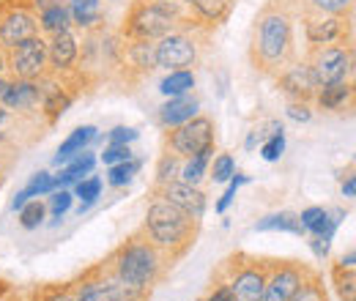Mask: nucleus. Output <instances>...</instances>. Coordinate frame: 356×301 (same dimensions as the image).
Segmentation results:
<instances>
[{"label": "nucleus", "instance_id": "c85d7f7f", "mask_svg": "<svg viewBox=\"0 0 356 301\" xmlns=\"http://www.w3.org/2000/svg\"><path fill=\"white\" fill-rule=\"evenodd\" d=\"M211 156H214V145L211 148H206V151H200V154H195V156H189L186 162H184V168H181V181L184 184H192V186H197L206 175H209V162H211Z\"/></svg>", "mask_w": 356, "mask_h": 301}, {"label": "nucleus", "instance_id": "39448f33", "mask_svg": "<svg viewBox=\"0 0 356 301\" xmlns=\"http://www.w3.org/2000/svg\"><path fill=\"white\" fill-rule=\"evenodd\" d=\"M268 258H255L247 252H236L222 260L220 271L214 274L217 282H222L230 291L233 301H261L266 288Z\"/></svg>", "mask_w": 356, "mask_h": 301}, {"label": "nucleus", "instance_id": "f257e3e1", "mask_svg": "<svg viewBox=\"0 0 356 301\" xmlns=\"http://www.w3.org/2000/svg\"><path fill=\"white\" fill-rule=\"evenodd\" d=\"M107 271L113 277H118L124 285H129L134 291H145L151 293L170 271L173 260L168 258L162 250H156L143 230H137L134 236H129L110 258L104 260Z\"/></svg>", "mask_w": 356, "mask_h": 301}, {"label": "nucleus", "instance_id": "0eeeda50", "mask_svg": "<svg viewBox=\"0 0 356 301\" xmlns=\"http://www.w3.org/2000/svg\"><path fill=\"white\" fill-rule=\"evenodd\" d=\"M312 77L318 88L340 80H351L354 72V47L351 44H329V47H312L307 58Z\"/></svg>", "mask_w": 356, "mask_h": 301}, {"label": "nucleus", "instance_id": "13d9d810", "mask_svg": "<svg viewBox=\"0 0 356 301\" xmlns=\"http://www.w3.org/2000/svg\"><path fill=\"white\" fill-rule=\"evenodd\" d=\"M3 178H6V168H0V184H3Z\"/></svg>", "mask_w": 356, "mask_h": 301}, {"label": "nucleus", "instance_id": "4468645a", "mask_svg": "<svg viewBox=\"0 0 356 301\" xmlns=\"http://www.w3.org/2000/svg\"><path fill=\"white\" fill-rule=\"evenodd\" d=\"M277 88L288 96V101H307V104H312L318 83L312 77L307 60H293L277 74Z\"/></svg>", "mask_w": 356, "mask_h": 301}, {"label": "nucleus", "instance_id": "a19ab883", "mask_svg": "<svg viewBox=\"0 0 356 301\" xmlns=\"http://www.w3.org/2000/svg\"><path fill=\"white\" fill-rule=\"evenodd\" d=\"M310 6L315 11H323V14H337V17H351L354 11V0H310Z\"/></svg>", "mask_w": 356, "mask_h": 301}, {"label": "nucleus", "instance_id": "6e6d98bb", "mask_svg": "<svg viewBox=\"0 0 356 301\" xmlns=\"http://www.w3.org/2000/svg\"><path fill=\"white\" fill-rule=\"evenodd\" d=\"M6 86H8V77H0V96H3V90H6Z\"/></svg>", "mask_w": 356, "mask_h": 301}, {"label": "nucleus", "instance_id": "864d4df0", "mask_svg": "<svg viewBox=\"0 0 356 301\" xmlns=\"http://www.w3.org/2000/svg\"><path fill=\"white\" fill-rule=\"evenodd\" d=\"M3 301H25V293H17V291H11V293H8V296H6Z\"/></svg>", "mask_w": 356, "mask_h": 301}, {"label": "nucleus", "instance_id": "58836bf2", "mask_svg": "<svg viewBox=\"0 0 356 301\" xmlns=\"http://www.w3.org/2000/svg\"><path fill=\"white\" fill-rule=\"evenodd\" d=\"M244 184H250V175H244V172H233V178L227 181V189H225V195L217 200V214H225L227 209H230V203H233V197H236V192H238V186H244Z\"/></svg>", "mask_w": 356, "mask_h": 301}, {"label": "nucleus", "instance_id": "79ce46f5", "mask_svg": "<svg viewBox=\"0 0 356 301\" xmlns=\"http://www.w3.org/2000/svg\"><path fill=\"white\" fill-rule=\"evenodd\" d=\"M132 148L129 145H107L104 151H102V156H99V162L104 165V168H110V165H118V162H127V159H132Z\"/></svg>", "mask_w": 356, "mask_h": 301}, {"label": "nucleus", "instance_id": "20e7f679", "mask_svg": "<svg viewBox=\"0 0 356 301\" xmlns=\"http://www.w3.org/2000/svg\"><path fill=\"white\" fill-rule=\"evenodd\" d=\"M184 25V17L173 0H134L124 19L121 36L124 39H145L159 42L162 36L173 33Z\"/></svg>", "mask_w": 356, "mask_h": 301}, {"label": "nucleus", "instance_id": "f8f14e48", "mask_svg": "<svg viewBox=\"0 0 356 301\" xmlns=\"http://www.w3.org/2000/svg\"><path fill=\"white\" fill-rule=\"evenodd\" d=\"M307 271L310 266L299 260H268L266 288L261 301H288L307 277Z\"/></svg>", "mask_w": 356, "mask_h": 301}, {"label": "nucleus", "instance_id": "72a5a7b5", "mask_svg": "<svg viewBox=\"0 0 356 301\" xmlns=\"http://www.w3.org/2000/svg\"><path fill=\"white\" fill-rule=\"evenodd\" d=\"M178 172H181V156L176 154H162L159 156V165H156V178H154V189L156 186H165V184H170V181H176Z\"/></svg>", "mask_w": 356, "mask_h": 301}, {"label": "nucleus", "instance_id": "09e8293b", "mask_svg": "<svg viewBox=\"0 0 356 301\" xmlns=\"http://www.w3.org/2000/svg\"><path fill=\"white\" fill-rule=\"evenodd\" d=\"M310 250L315 252V258H326V252H329V247H326L321 238H315V236L310 238Z\"/></svg>", "mask_w": 356, "mask_h": 301}, {"label": "nucleus", "instance_id": "de8ad7c7", "mask_svg": "<svg viewBox=\"0 0 356 301\" xmlns=\"http://www.w3.org/2000/svg\"><path fill=\"white\" fill-rule=\"evenodd\" d=\"M343 197H348V200H354V197H356V178H354V172H348V178L343 181Z\"/></svg>", "mask_w": 356, "mask_h": 301}, {"label": "nucleus", "instance_id": "5fc2aeb1", "mask_svg": "<svg viewBox=\"0 0 356 301\" xmlns=\"http://www.w3.org/2000/svg\"><path fill=\"white\" fill-rule=\"evenodd\" d=\"M6 74V49L0 47V77Z\"/></svg>", "mask_w": 356, "mask_h": 301}, {"label": "nucleus", "instance_id": "a18cd8bd", "mask_svg": "<svg viewBox=\"0 0 356 301\" xmlns=\"http://www.w3.org/2000/svg\"><path fill=\"white\" fill-rule=\"evenodd\" d=\"M137 137H140V131L134 129V127H115V129L107 134L110 145H129Z\"/></svg>", "mask_w": 356, "mask_h": 301}, {"label": "nucleus", "instance_id": "c03bdc74", "mask_svg": "<svg viewBox=\"0 0 356 301\" xmlns=\"http://www.w3.org/2000/svg\"><path fill=\"white\" fill-rule=\"evenodd\" d=\"M285 115H288L291 121H296V124H310V121H312V107L307 104V101H288Z\"/></svg>", "mask_w": 356, "mask_h": 301}, {"label": "nucleus", "instance_id": "5701e85b", "mask_svg": "<svg viewBox=\"0 0 356 301\" xmlns=\"http://www.w3.org/2000/svg\"><path fill=\"white\" fill-rule=\"evenodd\" d=\"M124 66L140 72V74L154 72V69H156L154 42H145V39H127V42H124Z\"/></svg>", "mask_w": 356, "mask_h": 301}, {"label": "nucleus", "instance_id": "aec40b11", "mask_svg": "<svg viewBox=\"0 0 356 301\" xmlns=\"http://www.w3.org/2000/svg\"><path fill=\"white\" fill-rule=\"evenodd\" d=\"M315 107L323 113H340L346 107L354 104V83L351 80H340V83H329L315 90Z\"/></svg>", "mask_w": 356, "mask_h": 301}, {"label": "nucleus", "instance_id": "bb28decb", "mask_svg": "<svg viewBox=\"0 0 356 301\" xmlns=\"http://www.w3.org/2000/svg\"><path fill=\"white\" fill-rule=\"evenodd\" d=\"M255 230H261V233H266V230H280V233H293V236H305V233H307L296 211H277V214L264 216V219L255 225Z\"/></svg>", "mask_w": 356, "mask_h": 301}, {"label": "nucleus", "instance_id": "dca6fc26", "mask_svg": "<svg viewBox=\"0 0 356 301\" xmlns=\"http://www.w3.org/2000/svg\"><path fill=\"white\" fill-rule=\"evenodd\" d=\"M154 197H162L168 203H173L176 209H181L184 214L195 216V219H203L206 209H209V200L206 195L192 186V184H184V181H170L165 186H156L154 189Z\"/></svg>", "mask_w": 356, "mask_h": 301}, {"label": "nucleus", "instance_id": "f03ea898", "mask_svg": "<svg viewBox=\"0 0 356 301\" xmlns=\"http://www.w3.org/2000/svg\"><path fill=\"white\" fill-rule=\"evenodd\" d=\"M296 60L293 49V17L282 3H271L255 19L252 63L258 72L277 77L288 63Z\"/></svg>", "mask_w": 356, "mask_h": 301}, {"label": "nucleus", "instance_id": "8fccbe9b", "mask_svg": "<svg viewBox=\"0 0 356 301\" xmlns=\"http://www.w3.org/2000/svg\"><path fill=\"white\" fill-rule=\"evenodd\" d=\"M334 266H340V268H356V250H348L343 258L334 263Z\"/></svg>", "mask_w": 356, "mask_h": 301}, {"label": "nucleus", "instance_id": "7c9ffc66", "mask_svg": "<svg viewBox=\"0 0 356 301\" xmlns=\"http://www.w3.org/2000/svg\"><path fill=\"white\" fill-rule=\"evenodd\" d=\"M288 301H329V293H326V285H323L321 274L315 268H310L307 277L302 279V285L296 288V293Z\"/></svg>", "mask_w": 356, "mask_h": 301}, {"label": "nucleus", "instance_id": "4be33fe9", "mask_svg": "<svg viewBox=\"0 0 356 301\" xmlns=\"http://www.w3.org/2000/svg\"><path fill=\"white\" fill-rule=\"evenodd\" d=\"M299 219H302L305 230L312 233L315 238H321L326 247L332 244V238H334V233H337V227H340V225L332 219L329 209H323V206H310V209H305V211L299 214Z\"/></svg>", "mask_w": 356, "mask_h": 301}, {"label": "nucleus", "instance_id": "49530a36", "mask_svg": "<svg viewBox=\"0 0 356 301\" xmlns=\"http://www.w3.org/2000/svg\"><path fill=\"white\" fill-rule=\"evenodd\" d=\"M200 301H233V296H230V291L225 288L222 282H217V279H214V282H211V288L206 291V296H203Z\"/></svg>", "mask_w": 356, "mask_h": 301}, {"label": "nucleus", "instance_id": "4c0bfd02", "mask_svg": "<svg viewBox=\"0 0 356 301\" xmlns=\"http://www.w3.org/2000/svg\"><path fill=\"white\" fill-rule=\"evenodd\" d=\"M102 195V178L99 175H86L83 181L74 184V197H80V203H96Z\"/></svg>", "mask_w": 356, "mask_h": 301}, {"label": "nucleus", "instance_id": "ea45409f", "mask_svg": "<svg viewBox=\"0 0 356 301\" xmlns=\"http://www.w3.org/2000/svg\"><path fill=\"white\" fill-rule=\"evenodd\" d=\"M282 154H285V134H282V131L268 134L266 140L261 143V156H264L266 162H277Z\"/></svg>", "mask_w": 356, "mask_h": 301}, {"label": "nucleus", "instance_id": "c9c22d12", "mask_svg": "<svg viewBox=\"0 0 356 301\" xmlns=\"http://www.w3.org/2000/svg\"><path fill=\"white\" fill-rule=\"evenodd\" d=\"M47 197H49V200H47V209H49V214L55 216V219H63V216L72 211L74 195H72L69 189H52Z\"/></svg>", "mask_w": 356, "mask_h": 301}, {"label": "nucleus", "instance_id": "ddd939ff", "mask_svg": "<svg viewBox=\"0 0 356 301\" xmlns=\"http://www.w3.org/2000/svg\"><path fill=\"white\" fill-rule=\"evenodd\" d=\"M305 36H307L310 49L312 47H329V44H346L348 22H346V17L315 11L305 19Z\"/></svg>", "mask_w": 356, "mask_h": 301}, {"label": "nucleus", "instance_id": "f704fd0d", "mask_svg": "<svg viewBox=\"0 0 356 301\" xmlns=\"http://www.w3.org/2000/svg\"><path fill=\"white\" fill-rule=\"evenodd\" d=\"M47 216V203L42 200H28L22 209H19V227L25 230H36Z\"/></svg>", "mask_w": 356, "mask_h": 301}, {"label": "nucleus", "instance_id": "603ef678", "mask_svg": "<svg viewBox=\"0 0 356 301\" xmlns=\"http://www.w3.org/2000/svg\"><path fill=\"white\" fill-rule=\"evenodd\" d=\"M25 301H44V299H42V288L28 291V293H25Z\"/></svg>", "mask_w": 356, "mask_h": 301}, {"label": "nucleus", "instance_id": "3c124183", "mask_svg": "<svg viewBox=\"0 0 356 301\" xmlns=\"http://www.w3.org/2000/svg\"><path fill=\"white\" fill-rule=\"evenodd\" d=\"M11 291H14V285H11L8 279H3V277H0V301L6 299V296H8Z\"/></svg>", "mask_w": 356, "mask_h": 301}, {"label": "nucleus", "instance_id": "1a4fd4ad", "mask_svg": "<svg viewBox=\"0 0 356 301\" xmlns=\"http://www.w3.org/2000/svg\"><path fill=\"white\" fill-rule=\"evenodd\" d=\"M165 145L170 154H176L181 159H189L206 148L214 145V121L206 115H195L192 121L173 127L165 137Z\"/></svg>", "mask_w": 356, "mask_h": 301}, {"label": "nucleus", "instance_id": "4d7b16f0", "mask_svg": "<svg viewBox=\"0 0 356 301\" xmlns=\"http://www.w3.org/2000/svg\"><path fill=\"white\" fill-rule=\"evenodd\" d=\"M3 143H8V134L0 129V145H3Z\"/></svg>", "mask_w": 356, "mask_h": 301}, {"label": "nucleus", "instance_id": "37998d69", "mask_svg": "<svg viewBox=\"0 0 356 301\" xmlns=\"http://www.w3.org/2000/svg\"><path fill=\"white\" fill-rule=\"evenodd\" d=\"M42 299L44 301H77V296H74V285H72V282H63V285L42 288Z\"/></svg>", "mask_w": 356, "mask_h": 301}, {"label": "nucleus", "instance_id": "423d86ee", "mask_svg": "<svg viewBox=\"0 0 356 301\" xmlns=\"http://www.w3.org/2000/svg\"><path fill=\"white\" fill-rule=\"evenodd\" d=\"M72 285H74L77 301H148L151 299V293L134 291L129 285H124L118 277H113L104 263L88 268Z\"/></svg>", "mask_w": 356, "mask_h": 301}, {"label": "nucleus", "instance_id": "473e14b6", "mask_svg": "<svg viewBox=\"0 0 356 301\" xmlns=\"http://www.w3.org/2000/svg\"><path fill=\"white\" fill-rule=\"evenodd\" d=\"M332 282L340 301H356V271L354 268H340L332 266Z\"/></svg>", "mask_w": 356, "mask_h": 301}, {"label": "nucleus", "instance_id": "412c9836", "mask_svg": "<svg viewBox=\"0 0 356 301\" xmlns=\"http://www.w3.org/2000/svg\"><path fill=\"white\" fill-rule=\"evenodd\" d=\"M96 162H99V156H96V154H90L88 148H86V151H80L74 159H69V162L60 168L58 175H52V186H55V189H66V186H72V184L83 181L86 175L93 172Z\"/></svg>", "mask_w": 356, "mask_h": 301}, {"label": "nucleus", "instance_id": "cd10ccee", "mask_svg": "<svg viewBox=\"0 0 356 301\" xmlns=\"http://www.w3.org/2000/svg\"><path fill=\"white\" fill-rule=\"evenodd\" d=\"M52 189H55V186H52V175H49L47 170H39L36 175H33V178H31V181H28V186H25L22 192H17V195H14V200H11V209H14V211H19V209H22L28 200L47 197Z\"/></svg>", "mask_w": 356, "mask_h": 301}, {"label": "nucleus", "instance_id": "c756f323", "mask_svg": "<svg viewBox=\"0 0 356 301\" xmlns=\"http://www.w3.org/2000/svg\"><path fill=\"white\" fill-rule=\"evenodd\" d=\"M195 88V72L192 69H176V72H168V77L159 83V90L173 99V96H184V93H192Z\"/></svg>", "mask_w": 356, "mask_h": 301}, {"label": "nucleus", "instance_id": "f3484780", "mask_svg": "<svg viewBox=\"0 0 356 301\" xmlns=\"http://www.w3.org/2000/svg\"><path fill=\"white\" fill-rule=\"evenodd\" d=\"M39 83L36 80H11L8 77V86L0 96V104L8 110V113H31L39 107Z\"/></svg>", "mask_w": 356, "mask_h": 301}, {"label": "nucleus", "instance_id": "b1692460", "mask_svg": "<svg viewBox=\"0 0 356 301\" xmlns=\"http://www.w3.org/2000/svg\"><path fill=\"white\" fill-rule=\"evenodd\" d=\"M96 134H99V129L96 127H90V124H86V127H77V129L72 131L63 143H60V148H58V154L52 156V165H58V168H63L69 159H74L80 151H86L90 143L96 140Z\"/></svg>", "mask_w": 356, "mask_h": 301}, {"label": "nucleus", "instance_id": "a211bd4d", "mask_svg": "<svg viewBox=\"0 0 356 301\" xmlns=\"http://www.w3.org/2000/svg\"><path fill=\"white\" fill-rule=\"evenodd\" d=\"M195 115H200V99L184 93V96L168 99V104L159 107V115H156V118H159V127L173 129V127H181V124L192 121Z\"/></svg>", "mask_w": 356, "mask_h": 301}, {"label": "nucleus", "instance_id": "9b49d317", "mask_svg": "<svg viewBox=\"0 0 356 301\" xmlns=\"http://www.w3.org/2000/svg\"><path fill=\"white\" fill-rule=\"evenodd\" d=\"M154 58H156V69H168V72L192 69L197 63V42L186 31H173L159 42H154Z\"/></svg>", "mask_w": 356, "mask_h": 301}, {"label": "nucleus", "instance_id": "6ab92c4d", "mask_svg": "<svg viewBox=\"0 0 356 301\" xmlns=\"http://www.w3.org/2000/svg\"><path fill=\"white\" fill-rule=\"evenodd\" d=\"M36 17H39V31L42 36H55L60 31H69L72 28V14H69V6L60 3V0H36Z\"/></svg>", "mask_w": 356, "mask_h": 301}, {"label": "nucleus", "instance_id": "393cba45", "mask_svg": "<svg viewBox=\"0 0 356 301\" xmlns=\"http://www.w3.org/2000/svg\"><path fill=\"white\" fill-rule=\"evenodd\" d=\"M178 3H184L186 8H192V14L200 22L220 25V22L227 19V14H230V8H233L236 0H178Z\"/></svg>", "mask_w": 356, "mask_h": 301}, {"label": "nucleus", "instance_id": "a878e982", "mask_svg": "<svg viewBox=\"0 0 356 301\" xmlns=\"http://www.w3.org/2000/svg\"><path fill=\"white\" fill-rule=\"evenodd\" d=\"M69 14H72V25H77L80 31H93L102 22V0H69Z\"/></svg>", "mask_w": 356, "mask_h": 301}, {"label": "nucleus", "instance_id": "e433bc0d", "mask_svg": "<svg viewBox=\"0 0 356 301\" xmlns=\"http://www.w3.org/2000/svg\"><path fill=\"white\" fill-rule=\"evenodd\" d=\"M233 172H236V159L230 154H220V156H214V162H209V175L217 184H227L233 178Z\"/></svg>", "mask_w": 356, "mask_h": 301}, {"label": "nucleus", "instance_id": "9d476101", "mask_svg": "<svg viewBox=\"0 0 356 301\" xmlns=\"http://www.w3.org/2000/svg\"><path fill=\"white\" fill-rule=\"evenodd\" d=\"M39 17L33 3H8L0 6V47L11 49L19 42L39 36Z\"/></svg>", "mask_w": 356, "mask_h": 301}, {"label": "nucleus", "instance_id": "6e6552de", "mask_svg": "<svg viewBox=\"0 0 356 301\" xmlns=\"http://www.w3.org/2000/svg\"><path fill=\"white\" fill-rule=\"evenodd\" d=\"M6 72L11 80H39L49 72L47 63V39L39 33L28 42H19L17 47L6 49Z\"/></svg>", "mask_w": 356, "mask_h": 301}, {"label": "nucleus", "instance_id": "2eb2a0df", "mask_svg": "<svg viewBox=\"0 0 356 301\" xmlns=\"http://www.w3.org/2000/svg\"><path fill=\"white\" fill-rule=\"evenodd\" d=\"M77 60H80V42L72 28L47 36V63L52 74H74Z\"/></svg>", "mask_w": 356, "mask_h": 301}, {"label": "nucleus", "instance_id": "7ed1b4c3", "mask_svg": "<svg viewBox=\"0 0 356 301\" xmlns=\"http://www.w3.org/2000/svg\"><path fill=\"white\" fill-rule=\"evenodd\" d=\"M140 230H143V236H145L156 250H162L168 258L176 263V260L184 258V255L189 252V247L195 244L197 230H200V219L184 214L173 203L156 197V200L148 206L145 222H143Z\"/></svg>", "mask_w": 356, "mask_h": 301}, {"label": "nucleus", "instance_id": "2f4dec72", "mask_svg": "<svg viewBox=\"0 0 356 301\" xmlns=\"http://www.w3.org/2000/svg\"><path fill=\"white\" fill-rule=\"evenodd\" d=\"M143 170V162L140 159H127V162H118V165H110L107 168V184L110 186H115V189H121V186H129L132 184V178L137 172Z\"/></svg>", "mask_w": 356, "mask_h": 301}]
</instances>
